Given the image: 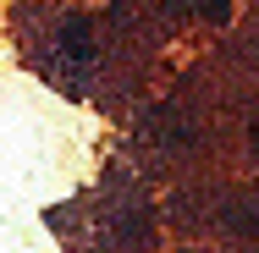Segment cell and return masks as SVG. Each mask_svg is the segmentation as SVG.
<instances>
[{"instance_id":"obj_1","label":"cell","mask_w":259,"mask_h":253,"mask_svg":"<svg viewBox=\"0 0 259 253\" xmlns=\"http://www.w3.org/2000/svg\"><path fill=\"white\" fill-rule=\"evenodd\" d=\"M61 50H66V55H77V61L89 55V17H72V22H66V33H61Z\"/></svg>"},{"instance_id":"obj_2","label":"cell","mask_w":259,"mask_h":253,"mask_svg":"<svg viewBox=\"0 0 259 253\" xmlns=\"http://www.w3.org/2000/svg\"><path fill=\"white\" fill-rule=\"evenodd\" d=\"M177 6H193V11L209 17V22H226V11H232V0H177Z\"/></svg>"}]
</instances>
